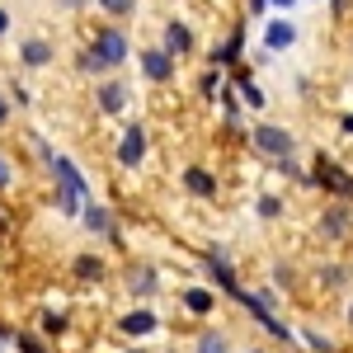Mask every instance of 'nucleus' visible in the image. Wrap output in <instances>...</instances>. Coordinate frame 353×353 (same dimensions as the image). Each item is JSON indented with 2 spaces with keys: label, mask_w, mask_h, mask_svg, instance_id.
I'll return each mask as SVG.
<instances>
[{
  "label": "nucleus",
  "mask_w": 353,
  "mask_h": 353,
  "mask_svg": "<svg viewBox=\"0 0 353 353\" xmlns=\"http://www.w3.org/2000/svg\"><path fill=\"white\" fill-rule=\"evenodd\" d=\"M245 141H250V151L259 156V161H288V156H297V132L292 128H283V123H254V128H245Z\"/></svg>",
  "instance_id": "1"
},
{
  "label": "nucleus",
  "mask_w": 353,
  "mask_h": 353,
  "mask_svg": "<svg viewBox=\"0 0 353 353\" xmlns=\"http://www.w3.org/2000/svg\"><path fill=\"white\" fill-rule=\"evenodd\" d=\"M85 48H90V57H94L109 76H113V71H123V66L132 61V38H128V28H123V24H99L94 33H90Z\"/></svg>",
  "instance_id": "2"
},
{
  "label": "nucleus",
  "mask_w": 353,
  "mask_h": 353,
  "mask_svg": "<svg viewBox=\"0 0 353 353\" xmlns=\"http://www.w3.org/2000/svg\"><path fill=\"white\" fill-rule=\"evenodd\" d=\"M306 174H311V189L330 193V203H353V170H349V165H339L334 156L316 151Z\"/></svg>",
  "instance_id": "3"
},
{
  "label": "nucleus",
  "mask_w": 353,
  "mask_h": 353,
  "mask_svg": "<svg viewBox=\"0 0 353 353\" xmlns=\"http://www.w3.org/2000/svg\"><path fill=\"white\" fill-rule=\"evenodd\" d=\"M203 269H208V288H212L217 297L241 301L245 283H241V273H236V264H231V254H226V245H208V250H203Z\"/></svg>",
  "instance_id": "4"
},
{
  "label": "nucleus",
  "mask_w": 353,
  "mask_h": 353,
  "mask_svg": "<svg viewBox=\"0 0 353 353\" xmlns=\"http://www.w3.org/2000/svg\"><path fill=\"white\" fill-rule=\"evenodd\" d=\"M146 156H151V132H146V123H128V128L118 132V146H113L118 170H141Z\"/></svg>",
  "instance_id": "5"
},
{
  "label": "nucleus",
  "mask_w": 353,
  "mask_h": 353,
  "mask_svg": "<svg viewBox=\"0 0 353 353\" xmlns=\"http://www.w3.org/2000/svg\"><path fill=\"white\" fill-rule=\"evenodd\" d=\"M128 109H132V85L123 81V76L94 81V113L99 118H123Z\"/></svg>",
  "instance_id": "6"
},
{
  "label": "nucleus",
  "mask_w": 353,
  "mask_h": 353,
  "mask_svg": "<svg viewBox=\"0 0 353 353\" xmlns=\"http://www.w3.org/2000/svg\"><path fill=\"white\" fill-rule=\"evenodd\" d=\"M81 226L90 231V236H99V241H109L113 250H123V226H118V217H113L109 203H99V198H90L81 208Z\"/></svg>",
  "instance_id": "7"
},
{
  "label": "nucleus",
  "mask_w": 353,
  "mask_h": 353,
  "mask_svg": "<svg viewBox=\"0 0 353 353\" xmlns=\"http://www.w3.org/2000/svg\"><path fill=\"white\" fill-rule=\"evenodd\" d=\"M245 61V19L226 28V38H217L212 48H208V66H217V71H236Z\"/></svg>",
  "instance_id": "8"
},
{
  "label": "nucleus",
  "mask_w": 353,
  "mask_h": 353,
  "mask_svg": "<svg viewBox=\"0 0 353 353\" xmlns=\"http://www.w3.org/2000/svg\"><path fill=\"white\" fill-rule=\"evenodd\" d=\"M316 236L330 245H344L353 236V203H325V212L316 217Z\"/></svg>",
  "instance_id": "9"
},
{
  "label": "nucleus",
  "mask_w": 353,
  "mask_h": 353,
  "mask_svg": "<svg viewBox=\"0 0 353 353\" xmlns=\"http://www.w3.org/2000/svg\"><path fill=\"white\" fill-rule=\"evenodd\" d=\"M226 85L236 90V99H241V109H250V113H264L269 109V94H264V85L254 81V71L250 66H236V71H226Z\"/></svg>",
  "instance_id": "10"
},
{
  "label": "nucleus",
  "mask_w": 353,
  "mask_h": 353,
  "mask_svg": "<svg viewBox=\"0 0 353 353\" xmlns=\"http://www.w3.org/2000/svg\"><path fill=\"white\" fill-rule=\"evenodd\" d=\"M161 52H170L174 61H184V57L198 52V38H193V24L189 19H165L161 24V43H156Z\"/></svg>",
  "instance_id": "11"
},
{
  "label": "nucleus",
  "mask_w": 353,
  "mask_h": 353,
  "mask_svg": "<svg viewBox=\"0 0 353 353\" xmlns=\"http://www.w3.org/2000/svg\"><path fill=\"white\" fill-rule=\"evenodd\" d=\"M179 189L189 193V198H198V203H212L221 193V179H217V170H208V165H184L179 170Z\"/></svg>",
  "instance_id": "12"
},
{
  "label": "nucleus",
  "mask_w": 353,
  "mask_h": 353,
  "mask_svg": "<svg viewBox=\"0 0 353 353\" xmlns=\"http://www.w3.org/2000/svg\"><path fill=\"white\" fill-rule=\"evenodd\" d=\"M137 71H141L151 85H174L179 61H174L170 52H161V48H141V52H137Z\"/></svg>",
  "instance_id": "13"
},
{
  "label": "nucleus",
  "mask_w": 353,
  "mask_h": 353,
  "mask_svg": "<svg viewBox=\"0 0 353 353\" xmlns=\"http://www.w3.org/2000/svg\"><path fill=\"white\" fill-rule=\"evenodd\" d=\"M301 38V28L288 19V14H278V19H264V33H259V43H264V52L278 57V52H292Z\"/></svg>",
  "instance_id": "14"
},
{
  "label": "nucleus",
  "mask_w": 353,
  "mask_h": 353,
  "mask_svg": "<svg viewBox=\"0 0 353 353\" xmlns=\"http://www.w3.org/2000/svg\"><path fill=\"white\" fill-rule=\"evenodd\" d=\"M123 288L132 292L137 306H146V301L161 292V269H156V264H132V269L123 273Z\"/></svg>",
  "instance_id": "15"
},
{
  "label": "nucleus",
  "mask_w": 353,
  "mask_h": 353,
  "mask_svg": "<svg viewBox=\"0 0 353 353\" xmlns=\"http://www.w3.org/2000/svg\"><path fill=\"white\" fill-rule=\"evenodd\" d=\"M179 306L189 311L193 321H212V311L221 306V297L212 292V288H208V283H189V288L179 292Z\"/></svg>",
  "instance_id": "16"
},
{
  "label": "nucleus",
  "mask_w": 353,
  "mask_h": 353,
  "mask_svg": "<svg viewBox=\"0 0 353 353\" xmlns=\"http://www.w3.org/2000/svg\"><path fill=\"white\" fill-rule=\"evenodd\" d=\"M71 278H76L81 288H99V283L109 278V259H104V254H94V250H85V254L71 259Z\"/></svg>",
  "instance_id": "17"
},
{
  "label": "nucleus",
  "mask_w": 353,
  "mask_h": 353,
  "mask_svg": "<svg viewBox=\"0 0 353 353\" xmlns=\"http://www.w3.org/2000/svg\"><path fill=\"white\" fill-rule=\"evenodd\" d=\"M118 330H123L128 339H151V334L161 330V316H156L151 306H132V311L118 316Z\"/></svg>",
  "instance_id": "18"
},
{
  "label": "nucleus",
  "mask_w": 353,
  "mask_h": 353,
  "mask_svg": "<svg viewBox=\"0 0 353 353\" xmlns=\"http://www.w3.org/2000/svg\"><path fill=\"white\" fill-rule=\"evenodd\" d=\"M14 57H19L24 71H48V66L57 61V48H52V38H24Z\"/></svg>",
  "instance_id": "19"
},
{
  "label": "nucleus",
  "mask_w": 353,
  "mask_h": 353,
  "mask_svg": "<svg viewBox=\"0 0 353 353\" xmlns=\"http://www.w3.org/2000/svg\"><path fill=\"white\" fill-rule=\"evenodd\" d=\"M316 283H321L325 292H344V288L353 283V269H349V264H339V259H330V264L316 269Z\"/></svg>",
  "instance_id": "20"
},
{
  "label": "nucleus",
  "mask_w": 353,
  "mask_h": 353,
  "mask_svg": "<svg viewBox=\"0 0 353 353\" xmlns=\"http://www.w3.org/2000/svg\"><path fill=\"white\" fill-rule=\"evenodd\" d=\"M66 330H71V316H66V311H57V306H43V311H38V334H43V339H61Z\"/></svg>",
  "instance_id": "21"
},
{
  "label": "nucleus",
  "mask_w": 353,
  "mask_h": 353,
  "mask_svg": "<svg viewBox=\"0 0 353 353\" xmlns=\"http://www.w3.org/2000/svg\"><path fill=\"white\" fill-rule=\"evenodd\" d=\"M254 217L259 221H283L288 217V198H283V193H259V198H254Z\"/></svg>",
  "instance_id": "22"
},
{
  "label": "nucleus",
  "mask_w": 353,
  "mask_h": 353,
  "mask_svg": "<svg viewBox=\"0 0 353 353\" xmlns=\"http://www.w3.org/2000/svg\"><path fill=\"white\" fill-rule=\"evenodd\" d=\"M221 90H226V71H217V66H203V76H198V99L217 104Z\"/></svg>",
  "instance_id": "23"
},
{
  "label": "nucleus",
  "mask_w": 353,
  "mask_h": 353,
  "mask_svg": "<svg viewBox=\"0 0 353 353\" xmlns=\"http://www.w3.org/2000/svg\"><path fill=\"white\" fill-rule=\"evenodd\" d=\"M297 339H301V344H306L311 353H339V344L330 339L325 330H316V325H301V330H297Z\"/></svg>",
  "instance_id": "24"
},
{
  "label": "nucleus",
  "mask_w": 353,
  "mask_h": 353,
  "mask_svg": "<svg viewBox=\"0 0 353 353\" xmlns=\"http://www.w3.org/2000/svg\"><path fill=\"white\" fill-rule=\"evenodd\" d=\"M19 353H52V344L38 334V330H14V339H10Z\"/></svg>",
  "instance_id": "25"
},
{
  "label": "nucleus",
  "mask_w": 353,
  "mask_h": 353,
  "mask_svg": "<svg viewBox=\"0 0 353 353\" xmlns=\"http://www.w3.org/2000/svg\"><path fill=\"white\" fill-rule=\"evenodd\" d=\"M193 353H231V339H226L221 330H203V334L193 339Z\"/></svg>",
  "instance_id": "26"
},
{
  "label": "nucleus",
  "mask_w": 353,
  "mask_h": 353,
  "mask_svg": "<svg viewBox=\"0 0 353 353\" xmlns=\"http://www.w3.org/2000/svg\"><path fill=\"white\" fill-rule=\"evenodd\" d=\"M94 5H99V14L113 19V24H123V19H132V14H137V0H94Z\"/></svg>",
  "instance_id": "27"
},
{
  "label": "nucleus",
  "mask_w": 353,
  "mask_h": 353,
  "mask_svg": "<svg viewBox=\"0 0 353 353\" xmlns=\"http://www.w3.org/2000/svg\"><path fill=\"white\" fill-rule=\"evenodd\" d=\"M273 170H278L283 179H292V184H301V189H311V174L301 170V161H297V156H288V161H278Z\"/></svg>",
  "instance_id": "28"
},
{
  "label": "nucleus",
  "mask_w": 353,
  "mask_h": 353,
  "mask_svg": "<svg viewBox=\"0 0 353 353\" xmlns=\"http://www.w3.org/2000/svg\"><path fill=\"white\" fill-rule=\"evenodd\" d=\"M5 99H10V109H28V104H33V90H28L24 81H10Z\"/></svg>",
  "instance_id": "29"
},
{
  "label": "nucleus",
  "mask_w": 353,
  "mask_h": 353,
  "mask_svg": "<svg viewBox=\"0 0 353 353\" xmlns=\"http://www.w3.org/2000/svg\"><path fill=\"white\" fill-rule=\"evenodd\" d=\"M14 179H19V174H14V161H10V156L0 151V193H10V189H14Z\"/></svg>",
  "instance_id": "30"
},
{
  "label": "nucleus",
  "mask_w": 353,
  "mask_h": 353,
  "mask_svg": "<svg viewBox=\"0 0 353 353\" xmlns=\"http://www.w3.org/2000/svg\"><path fill=\"white\" fill-rule=\"evenodd\" d=\"M245 19H269V0H245Z\"/></svg>",
  "instance_id": "31"
},
{
  "label": "nucleus",
  "mask_w": 353,
  "mask_h": 353,
  "mask_svg": "<svg viewBox=\"0 0 353 353\" xmlns=\"http://www.w3.org/2000/svg\"><path fill=\"white\" fill-rule=\"evenodd\" d=\"M273 283H278V288H292V269H283V264H273Z\"/></svg>",
  "instance_id": "32"
},
{
  "label": "nucleus",
  "mask_w": 353,
  "mask_h": 353,
  "mask_svg": "<svg viewBox=\"0 0 353 353\" xmlns=\"http://www.w3.org/2000/svg\"><path fill=\"white\" fill-rule=\"evenodd\" d=\"M10 118H14V109H10V99H5V94H0V132H5V128H10Z\"/></svg>",
  "instance_id": "33"
},
{
  "label": "nucleus",
  "mask_w": 353,
  "mask_h": 353,
  "mask_svg": "<svg viewBox=\"0 0 353 353\" xmlns=\"http://www.w3.org/2000/svg\"><path fill=\"white\" fill-rule=\"evenodd\" d=\"M57 10H66V14H81L85 0H57Z\"/></svg>",
  "instance_id": "34"
},
{
  "label": "nucleus",
  "mask_w": 353,
  "mask_h": 353,
  "mask_svg": "<svg viewBox=\"0 0 353 353\" xmlns=\"http://www.w3.org/2000/svg\"><path fill=\"white\" fill-rule=\"evenodd\" d=\"M269 10H278V14H292V10H297V0H269Z\"/></svg>",
  "instance_id": "35"
},
{
  "label": "nucleus",
  "mask_w": 353,
  "mask_h": 353,
  "mask_svg": "<svg viewBox=\"0 0 353 353\" xmlns=\"http://www.w3.org/2000/svg\"><path fill=\"white\" fill-rule=\"evenodd\" d=\"M330 14H334V19H344V14H349V0H330Z\"/></svg>",
  "instance_id": "36"
},
{
  "label": "nucleus",
  "mask_w": 353,
  "mask_h": 353,
  "mask_svg": "<svg viewBox=\"0 0 353 353\" xmlns=\"http://www.w3.org/2000/svg\"><path fill=\"white\" fill-rule=\"evenodd\" d=\"M339 132L353 137V109H349V113H339Z\"/></svg>",
  "instance_id": "37"
},
{
  "label": "nucleus",
  "mask_w": 353,
  "mask_h": 353,
  "mask_svg": "<svg viewBox=\"0 0 353 353\" xmlns=\"http://www.w3.org/2000/svg\"><path fill=\"white\" fill-rule=\"evenodd\" d=\"M10 28H14V19H10V10H5V5H0V38H5V33H10Z\"/></svg>",
  "instance_id": "38"
},
{
  "label": "nucleus",
  "mask_w": 353,
  "mask_h": 353,
  "mask_svg": "<svg viewBox=\"0 0 353 353\" xmlns=\"http://www.w3.org/2000/svg\"><path fill=\"white\" fill-rule=\"evenodd\" d=\"M344 321H349V330H353V297H349V311H344Z\"/></svg>",
  "instance_id": "39"
},
{
  "label": "nucleus",
  "mask_w": 353,
  "mask_h": 353,
  "mask_svg": "<svg viewBox=\"0 0 353 353\" xmlns=\"http://www.w3.org/2000/svg\"><path fill=\"white\" fill-rule=\"evenodd\" d=\"M245 353H269V349H259V344H254V349H245Z\"/></svg>",
  "instance_id": "40"
},
{
  "label": "nucleus",
  "mask_w": 353,
  "mask_h": 353,
  "mask_svg": "<svg viewBox=\"0 0 353 353\" xmlns=\"http://www.w3.org/2000/svg\"><path fill=\"white\" fill-rule=\"evenodd\" d=\"M5 226H10V221H5V212H0V231H5Z\"/></svg>",
  "instance_id": "41"
},
{
  "label": "nucleus",
  "mask_w": 353,
  "mask_h": 353,
  "mask_svg": "<svg viewBox=\"0 0 353 353\" xmlns=\"http://www.w3.org/2000/svg\"><path fill=\"white\" fill-rule=\"evenodd\" d=\"M123 353H146V349H123Z\"/></svg>",
  "instance_id": "42"
},
{
  "label": "nucleus",
  "mask_w": 353,
  "mask_h": 353,
  "mask_svg": "<svg viewBox=\"0 0 353 353\" xmlns=\"http://www.w3.org/2000/svg\"><path fill=\"white\" fill-rule=\"evenodd\" d=\"M5 349H10V344H5V339H0V353H5Z\"/></svg>",
  "instance_id": "43"
}]
</instances>
